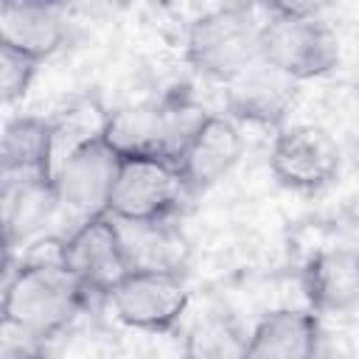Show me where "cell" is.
<instances>
[{
    "mask_svg": "<svg viewBox=\"0 0 359 359\" xmlns=\"http://www.w3.org/2000/svg\"><path fill=\"white\" fill-rule=\"evenodd\" d=\"M3 283V325L34 339L50 342L65 334L84 309V286L65 264H6Z\"/></svg>",
    "mask_w": 359,
    "mask_h": 359,
    "instance_id": "1",
    "label": "cell"
},
{
    "mask_svg": "<svg viewBox=\"0 0 359 359\" xmlns=\"http://www.w3.org/2000/svg\"><path fill=\"white\" fill-rule=\"evenodd\" d=\"M261 59L286 76L306 81L337 67L339 39L320 17V6L272 3L264 17Z\"/></svg>",
    "mask_w": 359,
    "mask_h": 359,
    "instance_id": "2",
    "label": "cell"
},
{
    "mask_svg": "<svg viewBox=\"0 0 359 359\" xmlns=\"http://www.w3.org/2000/svg\"><path fill=\"white\" fill-rule=\"evenodd\" d=\"M264 17L252 6H222L196 17L185 36V59L205 76L230 81L261 62Z\"/></svg>",
    "mask_w": 359,
    "mask_h": 359,
    "instance_id": "3",
    "label": "cell"
},
{
    "mask_svg": "<svg viewBox=\"0 0 359 359\" xmlns=\"http://www.w3.org/2000/svg\"><path fill=\"white\" fill-rule=\"evenodd\" d=\"M185 191L188 188L174 163L154 157H126L121 160L107 216L121 222L168 219Z\"/></svg>",
    "mask_w": 359,
    "mask_h": 359,
    "instance_id": "4",
    "label": "cell"
},
{
    "mask_svg": "<svg viewBox=\"0 0 359 359\" xmlns=\"http://www.w3.org/2000/svg\"><path fill=\"white\" fill-rule=\"evenodd\" d=\"M121 154L101 137H93L76 146L56 168L53 188L59 196V208L73 210L81 222L107 216L109 196L121 171Z\"/></svg>",
    "mask_w": 359,
    "mask_h": 359,
    "instance_id": "5",
    "label": "cell"
},
{
    "mask_svg": "<svg viewBox=\"0 0 359 359\" xmlns=\"http://www.w3.org/2000/svg\"><path fill=\"white\" fill-rule=\"evenodd\" d=\"M107 303L121 325L140 334H163L185 314L191 294L174 272H129L107 294Z\"/></svg>",
    "mask_w": 359,
    "mask_h": 359,
    "instance_id": "6",
    "label": "cell"
},
{
    "mask_svg": "<svg viewBox=\"0 0 359 359\" xmlns=\"http://www.w3.org/2000/svg\"><path fill=\"white\" fill-rule=\"evenodd\" d=\"M339 163V143L328 129L314 123H294L280 129L269 151L272 174L294 191H317L328 185L337 177Z\"/></svg>",
    "mask_w": 359,
    "mask_h": 359,
    "instance_id": "7",
    "label": "cell"
},
{
    "mask_svg": "<svg viewBox=\"0 0 359 359\" xmlns=\"http://www.w3.org/2000/svg\"><path fill=\"white\" fill-rule=\"evenodd\" d=\"M65 269L84 286L87 294L107 297L132 269L109 216L81 222L65 238Z\"/></svg>",
    "mask_w": 359,
    "mask_h": 359,
    "instance_id": "8",
    "label": "cell"
},
{
    "mask_svg": "<svg viewBox=\"0 0 359 359\" xmlns=\"http://www.w3.org/2000/svg\"><path fill=\"white\" fill-rule=\"evenodd\" d=\"M0 202H3V238L6 252L14 255L39 236V230L59 210L53 174L45 171H0Z\"/></svg>",
    "mask_w": 359,
    "mask_h": 359,
    "instance_id": "9",
    "label": "cell"
},
{
    "mask_svg": "<svg viewBox=\"0 0 359 359\" xmlns=\"http://www.w3.org/2000/svg\"><path fill=\"white\" fill-rule=\"evenodd\" d=\"M297 79L286 76L283 70L261 59L258 65H252L250 70L224 84L227 109L233 112V118L247 123H280L297 101Z\"/></svg>",
    "mask_w": 359,
    "mask_h": 359,
    "instance_id": "10",
    "label": "cell"
},
{
    "mask_svg": "<svg viewBox=\"0 0 359 359\" xmlns=\"http://www.w3.org/2000/svg\"><path fill=\"white\" fill-rule=\"evenodd\" d=\"M303 289L311 311L339 317L359 309V250L328 247L309 258Z\"/></svg>",
    "mask_w": 359,
    "mask_h": 359,
    "instance_id": "11",
    "label": "cell"
},
{
    "mask_svg": "<svg viewBox=\"0 0 359 359\" xmlns=\"http://www.w3.org/2000/svg\"><path fill=\"white\" fill-rule=\"evenodd\" d=\"M241 151H244V140L236 123L222 115H208V121L199 126V132L177 160L185 188L208 191L236 168Z\"/></svg>",
    "mask_w": 359,
    "mask_h": 359,
    "instance_id": "12",
    "label": "cell"
},
{
    "mask_svg": "<svg viewBox=\"0 0 359 359\" xmlns=\"http://www.w3.org/2000/svg\"><path fill=\"white\" fill-rule=\"evenodd\" d=\"M67 36L62 6L45 3H6L0 8V45L20 50L36 62L56 53Z\"/></svg>",
    "mask_w": 359,
    "mask_h": 359,
    "instance_id": "13",
    "label": "cell"
},
{
    "mask_svg": "<svg viewBox=\"0 0 359 359\" xmlns=\"http://www.w3.org/2000/svg\"><path fill=\"white\" fill-rule=\"evenodd\" d=\"M104 140L126 160V157H154L171 163V140H168V112L165 101L154 104H132L107 115Z\"/></svg>",
    "mask_w": 359,
    "mask_h": 359,
    "instance_id": "14",
    "label": "cell"
},
{
    "mask_svg": "<svg viewBox=\"0 0 359 359\" xmlns=\"http://www.w3.org/2000/svg\"><path fill=\"white\" fill-rule=\"evenodd\" d=\"M112 219V216H109ZM129 261L132 272H174L180 275V266L185 261V238L180 230L168 224V219L154 222H121L112 219Z\"/></svg>",
    "mask_w": 359,
    "mask_h": 359,
    "instance_id": "15",
    "label": "cell"
},
{
    "mask_svg": "<svg viewBox=\"0 0 359 359\" xmlns=\"http://www.w3.org/2000/svg\"><path fill=\"white\" fill-rule=\"evenodd\" d=\"M320 317L300 309H278L258 320L250 331L247 359H309Z\"/></svg>",
    "mask_w": 359,
    "mask_h": 359,
    "instance_id": "16",
    "label": "cell"
},
{
    "mask_svg": "<svg viewBox=\"0 0 359 359\" xmlns=\"http://www.w3.org/2000/svg\"><path fill=\"white\" fill-rule=\"evenodd\" d=\"M0 171H45L53 174V132L48 118H8L0 137Z\"/></svg>",
    "mask_w": 359,
    "mask_h": 359,
    "instance_id": "17",
    "label": "cell"
},
{
    "mask_svg": "<svg viewBox=\"0 0 359 359\" xmlns=\"http://www.w3.org/2000/svg\"><path fill=\"white\" fill-rule=\"evenodd\" d=\"M250 334L224 311H208L185 334L182 359H247Z\"/></svg>",
    "mask_w": 359,
    "mask_h": 359,
    "instance_id": "18",
    "label": "cell"
},
{
    "mask_svg": "<svg viewBox=\"0 0 359 359\" xmlns=\"http://www.w3.org/2000/svg\"><path fill=\"white\" fill-rule=\"evenodd\" d=\"M36 70H39L36 59L0 45V98L6 107L25 98V93L31 90V81L36 79Z\"/></svg>",
    "mask_w": 359,
    "mask_h": 359,
    "instance_id": "19",
    "label": "cell"
},
{
    "mask_svg": "<svg viewBox=\"0 0 359 359\" xmlns=\"http://www.w3.org/2000/svg\"><path fill=\"white\" fill-rule=\"evenodd\" d=\"M309 359H356V348L345 331L320 323Z\"/></svg>",
    "mask_w": 359,
    "mask_h": 359,
    "instance_id": "20",
    "label": "cell"
},
{
    "mask_svg": "<svg viewBox=\"0 0 359 359\" xmlns=\"http://www.w3.org/2000/svg\"><path fill=\"white\" fill-rule=\"evenodd\" d=\"M42 339H34L17 328L3 325V348H0V359H48Z\"/></svg>",
    "mask_w": 359,
    "mask_h": 359,
    "instance_id": "21",
    "label": "cell"
}]
</instances>
